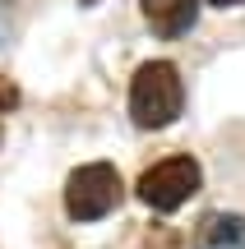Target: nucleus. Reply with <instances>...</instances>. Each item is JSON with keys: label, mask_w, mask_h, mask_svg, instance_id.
Returning <instances> with one entry per match:
<instances>
[{"label": "nucleus", "mask_w": 245, "mask_h": 249, "mask_svg": "<svg viewBox=\"0 0 245 249\" xmlns=\"http://www.w3.org/2000/svg\"><path fill=\"white\" fill-rule=\"evenodd\" d=\"M125 198V185H120V171L107 166V161H93V166H79L65 185V208H70L74 222H97L111 208Z\"/></svg>", "instance_id": "obj_2"}, {"label": "nucleus", "mask_w": 245, "mask_h": 249, "mask_svg": "<svg viewBox=\"0 0 245 249\" xmlns=\"http://www.w3.org/2000/svg\"><path fill=\"white\" fill-rule=\"evenodd\" d=\"M208 5H222V9H227V5H241V0H208Z\"/></svg>", "instance_id": "obj_7"}, {"label": "nucleus", "mask_w": 245, "mask_h": 249, "mask_svg": "<svg viewBox=\"0 0 245 249\" xmlns=\"http://www.w3.org/2000/svg\"><path fill=\"white\" fill-rule=\"evenodd\" d=\"M144 18L157 37H181L199 18V0H144Z\"/></svg>", "instance_id": "obj_4"}, {"label": "nucleus", "mask_w": 245, "mask_h": 249, "mask_svg": "<svg viewBox=\"0 0 245 249\" xmlns=\"http://www.w3.org/2000/svg\"><path fill=\"white\" fill-rule=\"evenodd\" d=\"M204 185V171L194 157H167L153 171L139 176V198H144L153 213H176L181 203H190Z\"/></svg>", "instance_id": "obj_3"}, {"label": "nucleus", "mask_w": 245, "mask_h": 249, "mask_svg": "<svg viewBox=\"0 0 245 249\" xmlns=\"http://www.w3.org/2000/svg\"><path fill=\"white\" fill-rule=\"evenodd\" d=\"M194 249H245V217L208 213L194 231Z\"/></svg>", "instance_id": "obj_5"}, {"label": "nucleus", "mask_w": 245, "mask_h": 249, "mask_svg": "<svg viewBox=\"0 0 245 249\" xmlns=\"http://www.w3.org/2000/svg\"><path fill=\"white\" fill-rule=\"evenodd\" d=\"M185 107V83L171 60H148L139 65L134 83H130V116L139 129H167Z\"/></svg>", "instance_id": "obj_1"}, {"label": "nucleus", "mask_w": 245, "mask_h": 249, "mask_svg": "<svg viewBox=\"0 0 245 249\" xmlns=\"http://www.w3.org/2000/svg\"><path fill=\"white\" fill-rule=\"evenodd\" d=\"M79 5H88V0H79Z\"/></svg>", "instance_id": "obj_8"}, {"label": "nucleus", "mask_w": 245, "mask_h": 249, "mask_svg": "<svg viewBox=\"0 0 245 249\" xmlns=\"http://www.w3.org/2000/svg\"><path fill=\"white\" fill-rule=\"evenodd\" d=\"M9 107H19V88L9 79H0V111H9Z\"/></svg>", "instance_id": "obj_6"}]
</instances>
